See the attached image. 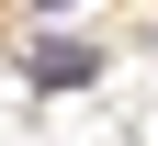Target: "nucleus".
<instances>
[{
  "instance_id": "f257e3e1",
  "label": "nucleus",
  "mask_w": 158,
  "mask_h": 146,
  "mask_svg": "<svg viewBox=\"0 0 158 146\" xmlns=\"http://www.w3.org/2000/svg\"><path fill=\"white\" fill-rule=\"evenodd\" d=\"M23 68L45 79V90H79V79H90V45H68V34H45V45H34Z\"/></svg>"
}]
</instances>
